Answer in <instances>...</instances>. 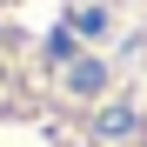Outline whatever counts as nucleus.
Here are the masks:
<instances>
[{
    "label": "nucleus",
    "mask_w": 147,
    "mask_h": 147,
    "mask_svg": "<svg viewBox=\"0 0 147 147\" xmlns=\"http://www.w3.org/2000/svg\"><path fill=\"white\" fill-rule=\"evenodd\" d=\"M100 134H134V114H127V107H107V114H100Z\"/></svg>",
    "instance_id": "f03ea898"
},
{
    "label": "nucleus",
    "mask_w": 147,
    "mask_h": 147,
    "mask_svg": "<svg viewBox=\"0 0 147 147\" xmlns=\"http://www.w3.org/2000/svg\"><path fill=\"white\" fill-rule=\"evenodd\" d=\"M67 87H74V94H100V87H107V67H100V60H67Z\"/></svg>",
    "instance_id": "f257e3e1"
}]
</instances>
